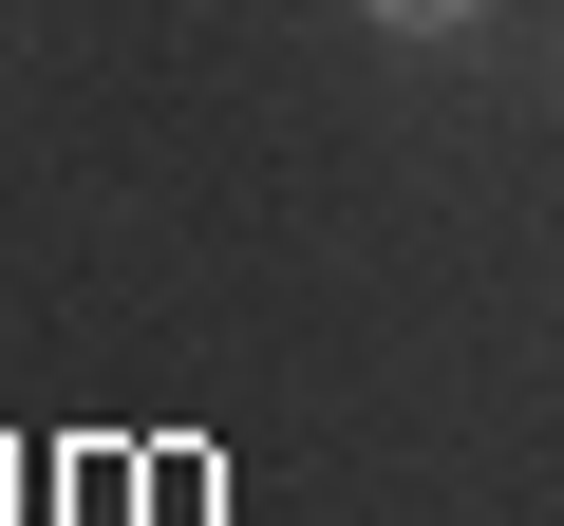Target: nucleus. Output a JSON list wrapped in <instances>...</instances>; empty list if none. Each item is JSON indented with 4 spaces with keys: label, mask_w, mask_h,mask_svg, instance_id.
Returning a JSON list of instances; mask_svg holds the SVG:
<instances>
[{
    "label": "nucleus",
    "mask_w": 564,
    "mask_h": 526,
    "mask_svg": "<svg viewBox=\"0 0 564 526\" xmlns=\"http://www.w3.org/2000/svg\"><path fill=\"white\" fill-rule=\"evenodd\" d=\"M377 20H395V39H470L489 0H377Z\"/></svg>",
    "instance_id": "1"
}]
</instances>
